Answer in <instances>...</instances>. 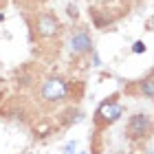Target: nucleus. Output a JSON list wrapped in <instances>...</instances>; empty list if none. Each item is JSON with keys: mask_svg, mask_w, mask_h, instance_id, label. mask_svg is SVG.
I'll use <instances>...</instances> for the list:
<instances>
[{"mask_svg": "<svg viewBox=\"0 0 154 154\" xmlns=\"http://www.w3.org/2000/svg\"><path fill=\"white\" fill-rule=\"evenodd\" d=\"M119 154H123V152H119Z\"/></svg>", "mask_w": 154, "mask_h": 154, "instance_id": "obj_12", "label": "nucleus"}, {"mask_svg": "<svg viewBox=\"0 0 154 154\" xmlns=\"http://www.w3.org/2000/svg\"><path fill=\"white\" fill-rule=\"evenodd\" d=\"M154 130V119L145 112H137L128 119L125 125V137L130 141H143L145 137H150V132Z\"/></svg>", "mask_w": 154, "mask_h": 154, "instance_id": "obj_3", "label": "nucleus"}, {"mask_svg": "<svg viewBox=\"0 0 154 154\" xmlns=\"http://www.w3.org/2000/svg\"><path fill=\"white\" fill-rule=\"evenodd\" d=\"M0 5H5V0H0Z\"/></svg>", "mask_w": 154, "mask_h": 154, "instance_id": "obj_10", "label": "nucleus"}, {"mask_svg": "<svg viewBox=\"0 0 154 154\" xmlns=\"http://www.w3.org/2000/svg\"><path fill=\"white\" fill-rule=\"evenodd\" d=\"M26 22L31 26V33L35 40H53L62 33V22L60 18L51 11H40L26 18Z\"/></svg>", "mask_w": 154, "mask_h": 154, "instance_id": "obj_1", "label": "nucleus"}, {"mask_svg": "<svg viewBox=\"0 0 154 154\" xmlns=\"http://www.w3.org/2000/svg\"><path fill=\"white\" fill-rule=\"evenodd\" d=\"M71 88L64 77H46L40 84V99L44 103H62L68 97Z\"/></svg>", "mask_w": 154, "mask_h": 154, "instance_id": "obj_2", "label": "nucleus"}, {"mask_svg": "<svg viewBox=\"0 0 154 154\" xmlns=\"http://www.w3.org/2000/svg\"><path fill=\"white\" fill-rule=\"evenodd\" d=\"M139 90H141L145 97L154 99V77H145V79H141V82H139Z\"/></svg>", "mask_w": 154, "mask_h": 154, "instance_id": "obj_6", "label": "nucleus"}, {"mask_svg": "<svg viewBox=\"0 0 154 154\" xmlns=\"http://www.w3.org/2000/svg\"><path fill=\"white\" fill-rule=\"evenodd\" d=\"M73 150H75V143H68L64 148V154H73Z\"/></svg>", "mask_w": 154, "mask_h": 154, "instance_id": "obj_9", "label": "nucleus"}, {"mask_svg": "<svg viewBox=\"0 0 154 154\" xmlns=\"http://www.w3.org/2000/svg\"><path fill=\"white\" fill-rule=\"evenodd\" d=\"M121 115H123V106L115 99V97H110L108 101H103L101 106L97 108V112H95V128H97V132L108 128V125H112Z\"/></svg>", "mask_w": 154, "mask_h": 154, "instance_id": "obj_4", "label": "nucleus"}, {"mask_svg": "<svg viewBox=\"0 0 154 154\" xmlns=\"http://www.w3.org/2000/svg\"><path fill=\"white\" fill-rule=\"evenodd\" d=\"M16 2H18V7L20 5H29V7H38V5H44V2H48V0H16Z\"/></svg>", "mask_w": 154, "mask_h": 154, "instance_id": "obj_8", "label": "nucleus"}, {"mask_svg": "<svg viewBox=\"0 0 154 154\" xmlns=\"http://www.w3.org/2000/svg\"><path fill=\"white\" fill-rule=\"evenodd\" d=\"M68 51H71V57H84L93 53V38L84 26H77L68 35Z\"/></svg>", "mask_w": 154, "mask_h": 154, "instance_id": "obj_5", "label": "nucleus"}, {"mask_svg": "<svg viewBox=\"0 0 154 154\" xmlns=\"http://www.w3.org/2000/svg\"><path fill=\"white\" fill-rule=\"evenodd\" d=\"M82 154H86V152H82Z\"/></svg>", "mask_w": 154, "mask_h": 154, "instance_id": "obj_11", "label": "nucleus"}, {"mask_svg": "<svg viewBox=\"0 0 154 154\" xmlns=\"http://www.w3.org/2000/svg\"><path fill=\"white\" fill-rule=\"evenodd\" d=\"M145 51H148V46H145V42H143V40H137L134 44H132V53L141 55V53H145Z\"/></svg>", "mask_w": 154, "mask_h": 154, "instance_id": "obj_7", "label": "nucleus"}]
</instances>
